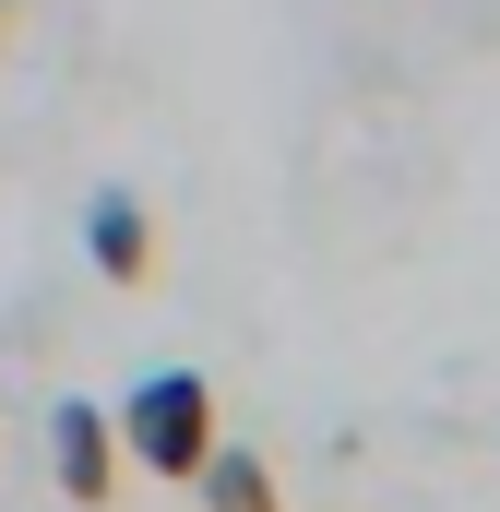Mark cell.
Segmentation results:
<instances>
[{"label": "cell", "instance_id": "2", "mask_svg": "<svg viewBox=\"0 0 500 512\" xmlns=\"http://www.w3.org/2000/svg\"><path fill=\"white\" fill-rule=\"evenodd\" d=\"M48 465H60V489H72V501H84V512H108V501H120V489H131V477H120V465H131V453H120V417L72 393V405L48 417Z\"/></svg>", "mask_w": 500, "mask_h": 512}, {"label": "cell", "instance_id": "3", "mask_svg": "<svg viewBox=\"0 0 500 512\" xmlns=\"http://www.w3.org/2000/svg\"><path fill=\"white\" fill-rule=\"evenodd\" d=\"M84 251H96L108 286H143V274H155V215H143L131 191H96V203H84Z\"/></svg>", "mask_w": 500, "mask_h": 512}, {"label": "cell", "instance_id": "5", "mask_svg": "<svg viewBox=\"0 0 500 512\" xmlns=\"http://www.w3.org/2000/svg\"><path fill=\"white\" fill-rule=\"evenodd\" d=\"M0 24H12V0H0Z\"/></svg>", "mask_w": 500, "mask_h": 512}, {"label": "cell", "instance_id": "1", "mask_svg": "<svg viewBox=\"0 0 500 512\" xmlns=\"http://www.w3.org/2000/svg\"><path fill=\"white\" fill-rule=\"evenodd\" d=\"M227 441V417H215V382L203 370H143L131 382V405H120V453L143 465V477H203V453Z\"/></svg>", "mask_w": 500, "mask_h": 512}, {"label": "cell", "instance_id": "4", "mask_svg": "<svg viewBox=\"0 0 500 512\" xmlns=\"http://www.w3.org/2000/svg\"><path fill=\"white\" fill-rule=\"evenodd\" d=\"M191 489H203V512H286V477H274L262 453H227V441L203 453V477H191Z\"/></svg>", "mask_w": 500, "mask_h": 512}]
</instances>
